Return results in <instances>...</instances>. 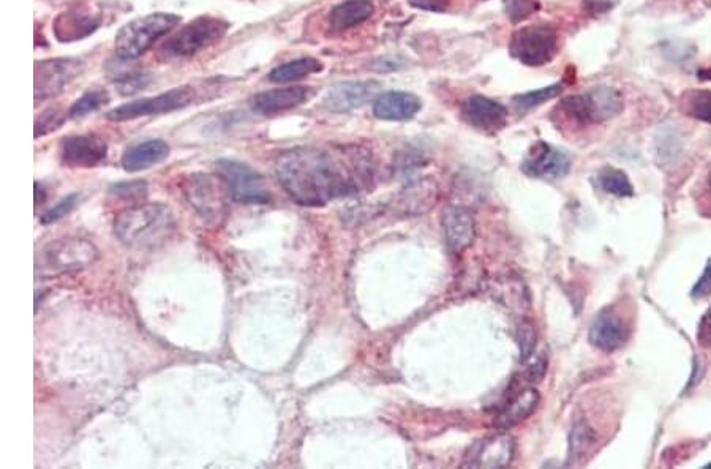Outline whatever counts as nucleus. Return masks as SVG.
<instances>
[{
    "mask_svg": "<svg viewBox=\"0 0 711 469\" xmlns=\"http://www.w3.org/2000/svg\"><path fill=\"white\" fill-rule=\"evenodd\" d=\"M275 176L294 203L320 207L358 195L372 179V165L359 151L294 147L275 160Z\"/></svg>",
    "mask_w": 711,
    "mask_h": 469,
    "instance_id": "f257e3e1",
    "label": "nucleus"
},
{
    "mask_svg": "<svg viewBox=\"0 0 711 469\" xmlns=\"http://www.w3.org/2000/svg\"><path fill=\"white\" fill-rule=\"evenodd\" d=\"M176 229L170 207L160 203L128 207L114 220V233L122 244L138 250L165 244Z\"/></svg>",
    "mask_w": 711,
    "mask_h": 469,
    "instance_id": "f03ea898",
    "label": "nucleus"
},
{
    "mask_svg": "<svg viewBox=\"0 0 711 469\" xmlns=\"http://www.w3.org/2000/svg\"><path fill=\"white\" fill-rule=\"evenodd\" d=\"M179 23L181 16L174 13H152L133 19L117 32L114 51L121 61H135Z\"/></svg>",
    "mask_w": 711,
    "mask_h": 469,
    "instance_id": "7ed1b4c3",
    "label": "nucleus"
},
{
    "mask_svg": "<svg viewBox=\"0 0 711 469\" xmlns=\"http://www.w3.org/2000/svg\"><path fill=\"white\" fill-rule=\"evenodd\" d=\"M228 29L230 24L226 23L225 19L211 15L198 16L162 46V54L166 59H185L193 56L219 43Z\"/></svg>",
    "mask_w": 711,
    "mask_h": 469,
    "instance_id": "20e7f679",
    "label": "nucleus"
},
{
    "mask_svg": "<svg viewBox=\"0 0 711 469\" xmlns=\"http://www.w3.org/2000/svg\"><path fill=\"white\" fill-rule=\"evenodd\" d=\"M98 259V250L86 239H61L43 248L37 271L43 275H64L83 271Z\"/></svg>",
    "mask_w": 711,
    "mask_h": 469,
    "instance_id": "39448f33",
    "label": "nucleus"
},
{
    "mask_svg": "<svg viewBox=\"0 0 711 469\" xmlns=\"http://www.w3.org/2000/svg\"><path fill=\"white\" fill-rule=\"evenodd\" d=\"M509 53L527 67L550 64L558 53L557 32L546 24L520 27L512 34Z\"/></svg>",
    "mask_w": 711,
    "mask_h": 469,
    "instance_id": "423d86ee",
    "label": "nucleus"
},
{
    "mask_svg": "<svg viewBox=\"0 0 711 469\" xmlns=\"http://www.w3.org/2000/svg\"><path fill=\"white\" fill-rule=\"evenodd\" d=\"M219 177L228 188V195L236 203L242 204H269L271 193L268 185L260 174L253 171L245 163L233 160H220L217 162Z\"/></svg>",
    "mask_w": 711,
    "mask_h": 469,
    "instance_id": "0eeeda50",
    "label": "nucleus"
},
{
    "mask_svg": "<svg viewBox=\"0 0 711 469\" xmlns=\"http://www.w3.org/2000/svg\"><path fill=\"white\" fill-rule=\"evenodd\" d=\"M558 108L577 124L588 125L617 116L623 109V102L618 92L599 87L588 94L565 98Z\"/></svg>",
    "mask_w": 711,
    "mask_h": 469,
    "instance_id": "6e6552de",
    "label": "nucleus"
},
{
    "mask_svg": "<svg viewBox=\"0 0 711 469\" xmlns=\"http://www.w3.org/2000/svg\"><path fill=\"white\" fill-rule=\"evenodd\" d=\"M193 98H195V91L192 87H174L171 91L157 95V97L143 98V100H135V102L117 106L106 114V117L113 122H125L135 121L140 117L173 113L177 109L189 106L193 102Z\"/></svg>",
    "mask_w": 711,
    "mask_h": 469,
    "instance_id": "1a4fd4ad",
    "label": "nucleus"
},
{
    "mask_svg": "<svg viewBox=\"0 0 711 469\" xmlns=\"http://www.w3.org/2000/svg\"><path fill=\"white\" fill-rule=\"evenodd\" d=\"M184 193L198 214L209 222H219L220 217L225 215L228 188L220 177L215 179L214 176L204 174L190 176L185 181Z\"/></svg>",
    "mask_w": 711,
    "mask_h": 469,
    "instance_id": "9d476101",
    "label": "nucleus"
},
{
    "mask_svg": "<svg viewBox=\"0 0 711 469\" xmlns=\"http://www.w3.org/2000/svg\"><path fill=\"white\" fill-rule=\"evenodd\" d=\"M83 61L78 59H49L35 64V102H45L64 91L83 73Z\"/></svg>",
    "mask_w": 711,
    "mask_h": 469,
    "instance_id": "9b49d317",
    "label": "nucleus"
},
{
    "mask_svg": "<svg viewBox=\"0 0 711 469\" xmlns=\"http://www.w3.org/2000/svg\"><path fill=\"white\" fill-rule=\"evenodd\" d=\"M516 454V443L512 436L501 433V435L489 436V438L476 441L468 449L463 466L467 468H505L512 462Z\"/></svg>",
    "mask_w": 711,
    "mask_h": 469,
    "instance_id": "f8f14e48",
    "label": "nucleus"
},
{
    "mask_svg": "<svg viewBox=\"0 0 711 469\" xmlns=\"http://www.w3.org/2000/svg\"><path fill=\"white\" fill-rule=\"evenodd\" d=\"M106 157L108 144L97 136H68L61 144L62 163L70 168H94L102 165Z\"/></svg>",
    "mask_w": 711,
    "mask_h": 469,
    "instance_id": "ddd939ff",
    "label": "nucleus"
},
{
    "mask_svg": "<svg viewBox=\"0 0 711 469\" xmlns=\"http://www.w3.org/2000/svg\"><path fill=\"white\" fill-rule=\"evenodd\" d=\"M463 121L481 132H498L508 124V109L484 95H473L462 103Z\"/></svg>",
    "mask_w": 711,
    "mask_h": 469,
    "instance_id": "4468645a",
    "label": "nucleus"
},
{
    "mask_svg": "<svg viewBox=\"0 0 711 469\" xmlns=\"http://www.w3.org/2000/svg\"><path fill=\"white\" fill-rule=\"evenodd\" d=\"M522 169L523 173L538 179H560L569 173L571 158L566 152L541 141L531 149Z\"/></svg>",
    "mask_w": 711,
    "mask_h": 469,
    "instance_id": "2eb2a0df",
    "label": "nucleus"
},
{
    "mask_svg": "<svg viewBox=\"0 0 711 469\" xmlns=\"http://www.w3.org/2000/svg\"><path fill=\"white\" fill-rule=\"evenodd\" d=\"M375 81H343L334 84L324 97V108L332 113H350L361 108L377 92Z\"/></svg>",
    "mask_w": 711,
    "mask_h": 469,
    "instance_id": "dca6fc26",
    "label": "nucleus"
},
{
    "mask_svg": "<svg viewBox=\"0 0 711 469\" xmlns=\"http://www.w3.org/2000/svg\"><path fill=\"white\" fill-rule=\"evenodd\" d=\"M629 337V327L612 308L602 310L590 327L591 345L604 353H614L625 345Z\"/></svg>",
    "mask_w": 711,
    "mask_h": 469,
    "instance_id": "f3484780",
    "label": "nucleus"
},
{
    "mask_svg": "<svg viewBox=\"0 0 711 469\" xmlns=\"http://www.w3.org/2000/svg\"><path fill=\"white\" fill-rule=\"evenodd\" d=\"M102 24V15L92 8H73L54 21L53 31L59 42H75L94 34Z\"/></svg>",
    "mask_w": 711,
    "mask_h": 469,
    "instance_id": "a211bd4d",
    "label": "nucleus"
},
{
    "mask_svg": "<svg viewBox=\"0 0 711 469\" xmlns=\"http://www.w3.org/2000/svg\"><path fill=\"white\" fill-rule=\"evenodd\" d=\"M444 237L452 253H460L471 247L476 237L473 212L467 207L452 206L443 215Z\"/></svg>",
    "mask_w": 711,
    "mask_h": 469,
    "instance_id": "6ab92c4d",
    "label": "nucleus"
},
{
    "mask_svg": "<svg viewBox=\"0 0 711 469\" xmlns=\"http://www.w3.org/2000/svg\"><path fill=\"white\" fill-rule=\"evenodd\" d=\"M421 100L410 92L389 91L373 102V114L381 121H408L421 111Z\"/></svg>",
    "mask_w": 711,
    "mask_h": 469,
    "instance_id": "aec40b11",
    "label": "nucleus"
},
{
    "mask_svg": "<svg viewBox=\"0 0 711 469\" xmlns=\"http://www.w3.org/2000/svg\"><path fill=\"white\" fill-rule=\"evenodd\" d=\"M309 91L307 87L294 86L274 89V91L260 92L252 98V108L263 116L285 113L290 109L298 108L307 100Z\"/></svg>",
    "mask_w": 711,
    "mask_h": 469,
    "instance_id": "412c9836",
    "label": "nucleus"
},
{
    "mask_svg": "<svg viewBox=\"0 0 711 469\" xmlns=\"http://www.w3.org/2000/svg\"><path fill=\"white\" fill-rule=\"evenodd\" d=\"M539 402H541V397L536 389H531V387L523 389L512 397L511 402L505 408L501 409V413L495 417L493 425L501 432H506L509 428L519 425L520 422L527 421L528 417L535 413Z\"/></svg>",
    "mask_w": 711,
    "mask_h": 469,
    "instance_id": "4be33fe9",
    "label": "nucleus"
},
{
    "mask_svg": "<svg viewBox=\"0 0 711 469\" xmlns=\"http://www.w3.org/2000/svg\"><path fill=\"white\" fill-rule=\"evenodd\" d=\"M375 13L372 0H343L329 12L328 24L332 32H345L365 23Z\"/></svg>",
    "mask_w": 711,
    "mask_h": 469,
    "instance_id": "5701e85b",
    "label": "nucleus"
},
{
    "mask_svg": "<svg viewBox=\"0 0 711 469\" xmlns=\"http://www.w3.org/2000/svg\"><path fill=\"white\" fill-rule=\"evenodd\" d=\"M170 155V146L163 139H151L146 143L130 147L122 157V166L128 173H138L143 169L162 163Z\"/></svg>",
    "mask_w": 711,
    "mask_h": 469,
    "instance_id": "b1692460",
    "label": "nucleus"
},
{
    "mask_svg": "<svg viewBox=\"0 0 711 469\" xmlns=\"http://www.w3.org/2000/svg\"><path fill=\"white\" fill-rule=\"evenodd\" d=\"M321 70H323V64L320 61H316L313 57H302V59L275 67L269 73V79L272 83H293V81L307 78L313 73H320Z\"/></svg>",
    "mask_w": 711,
    "mask_h": 469,
    "instance_id": "393cba45",
    "label": "nucleus"
},
{
    "mask_svg": "<svg viewBox=\"0 0 711 469\" xmlns=\"http://www.w3.org/2000/svg\"><path fill=\"white\" fill-rule=\"evenodd\" d=\"M593 444H595V432L585 422H577L569 438L568 465L579 462L580 458L590 451Z\"/></svg>",
    "mask_w": 711,
    "mask_h": 469,
    "instance_id": "a878e982",
    "label": "nucleus"
},
{
    "mask_svg": "<svg viewBox=\"0 0 711 469\" xmlns=\"http://www.w3.org/2000/svg\"><path fill=\"white\" fill-rule=\"evenodd\" d=\"M598 182L599 187L604 192L610 193V195L620 196V198L634 195V188L629 182V177L621 169H602L601 173H599Z\"/></svg>",
    "mask_w": 711,
    "mask_h": 469,
    "instance_id": "bb28decb",
    "label": "nucleus"
},
{
    "mask_svg": "<svg viewBox=\"0 0 711 469\" xmlns=\"http://www.w3.org/2000/svg\"><path fill=\"white\" fill-rule=\"evenodd\" d=\"M561 92H563L561 84H552V86L542 87L538 91L525 92V94L514 97V106L519 113H527L530 109L544 105L552 98L558 97Z\"/></svg>",
    "mask_w": 711,
    "mask_h": 469,
    "instance_id": "cd10ccee",
    "label": "nucleus"
},
{
    "mask_svg": "<svg viewBox=\"0 0 711 469\" xmlns=\"http://www.w3.org/2000/svg\"><path fill=\"white\" fill-rule=\"evenodd\" d=\"M683 106L688 116L711 124V91H691L685 95Z\"/></svg>",
    "mask_w": 711,
    "mask_h": 469,
    "instance_id": "c85d7f7f",
    "label": "nucleus"
},
{
    "mask_svg": "<svg viewBox=\"0 0 711 469\" xmlns=\"http://www.w3.org/2000/svg\"><path fill=\"white\" fill-rule=\"evenodd\" d=\"M110 102V95L108 92L91 91L86 92L83 97H79L75 103H73L72 108L68 111L72 119H79V117L87 116V114L95 113L98 109L103 108L106 103Z\"/></svg>",
    "mask_w": 711,
    "mask_h": 469,
    "instance_id": "c756f323",
    "label": "nucleus"
},
{
    "mask_svg": "<svg viewBox=\"0 0 711 469\" xmlns=\"http://www.w3.org/2000/svg\"><path fill=\"white\" fill-rule=\"evenodd\" d=\"M503 7L509 21L519 24L538 12L539 0H503Z\"/></svg>",
    "mask_w": 711,
    "mask_h": 469,
    "instance_id": "7c9ffc66",
    "label": "nucleus"
},
{
    "mask_svg": "<svg viewBox=\"0 0 711 469\" xmlns=\"http://www.w3.org/2000/svg\"><path fill=\"white\" fill-rule=\"evenodd\" d=\"M64 121V113H61L59 109H49L45 114H42V117H38L37 122H35V138L48 135V133L54 132L57 128H61Z\"/></svg>",
    "mask_w": 711,
    "mask_h": 469,
    "instance_id": "2f4dec72",
    "label": "nucleus"
},
{
    "mask_svg": "<svg viewBox=\"0 0 711 469\" xmlns=\"http://www.w3.org/2000/svg\"><path fill=\"white\" fill-rule=\"evenodd\" d=\"M78 195H70L62 199L61 203H57L53 209H49L42 217L43 225H51V223L59 222L62 218L67 217L70 212L75 209Z\"/></svg>",
    "mask_w": 711,
    "mask_h": 469,
    "instance_id": "473e14b6",
    "label": "nucleus"
},
{
    "mask_svg": "<svg viewBox=\"0 0 711 469\" xmlns=\"http://www.w3.org/2000/svg\"><path fill=\"white\" fill-rule=\"evenodd\" d=\"M708 296H711V258L707 267H705L704 274H702L699 282L694 285L693 291H691L693 299H705Z\"/></svg>",
    "mask_w": 711,
    "mask_h": 469,
    "instance_id": "72a5a7b5",
    "label": "nucleus"
},
{
    "mask_svg": "<svg viewBox=\"0 0 711 469\" xmlns=\"http://www.w3.org/2000/svg\"><path fill=\"white\" fill-rule=\"evenodd\" d=\"M697 342L702 348H711V307L702 316L697 329Z\"/></svg>",
    "mask_w": 711,
    "mask_h": 469,
    "instance_id": "f704fd0d",
    "label": "nucleus"
},
{
    "mask_svg": "<svg viewBox=\"0 0 711 469\" xmlns=\"http://www.w3.org/2000/svg\"><path fill=\"white\" fill-rule=\"evenodd\" d=\"M410 5L418 10H426V12L443 13L448 10L452 0H408Z\"/></svg>",
    "mask_w": 711,
    "mask_h": 469,
    "instance_id": "c9c22d12",
    "label": "nucleus"
},
{
    "mask_svg": "<svg viewBox=\"0 0 711 469\" xmlns=\"http://www.w3.org/2000/svg\"><path fill=\"white\" fill-rule=\"evenodd\" d=\"M146 190L144 182H132V184H119L114 187L116 195L125 196V198L135 199L136 196H143Z\"/></svg>",
    "mask_w": 711,
    "mask_h": 469,
    "instance_id": "e433bc0d",
    "label": "nucleus"
},
{
    "mask_svg": "<svg viewBox=\"0 0 711 469\" xmlns=\"http://www.w3.org/2000/svg\"><path fill=\"white\" fill-rule=\"evenodd\" d=\"M34 187H35V190H34V193H35V198H34L35 207H38V206H40V204L45 203V201H46V193H45V190H43V187H40V184H38V182H35Z\"/></svg>",
    "mask_w": 711,
    "mask_h": 469,
    "instance_id": "4c0bfd02",
    "label": "nucleus"
},
{
    "mask_svg": "<svg viewBox=\"0 0 711 469\" xmlns=\"http://www.w3.org/2000/svg\"><path fill=\"white\" fill-rule=\"evenodd\" d=\"M708 188H710V192H711V168H710V173H708Z\"/></svg>",
    "mask_w": 711,
    "mask_h": 469,
    "instance_id": "58836bf2",
    "label": "nucleus"
}]
</instances>
